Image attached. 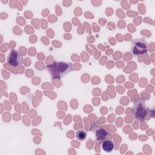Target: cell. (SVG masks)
I'll list each match as a JSON object with an SVG mask.
<instances>
[{
  "label": "cell",
  "mask_w": 155,
  "mask_h": 155,
  "mask_svg": "<svg viewBox=\"0 0 155 155\" xmlns=\"http://www.w3.org/2000/svg\"><path fill=\"white\" fill-rule=\"evenodd\" d=\"M46 69L49 71L52 79H61L70 73L72 70V64L70 62L54 61L53 64L47 65Z\"/></svg>",
  "instance_id": "cell-1"
},
{
  "label": "cell",
  "mask_w": 155,
  "mask_h": 155,
  "mask_svg": "<svg viewBox=\"0 0 155 155\" xmlns=\"http://www.w3.org/2000/svg\"><path fill=\"white\" fill-rule=\"evenodd\" d=\"M132 111L133 116L137 120L140 122L144 121L148 112L145 101L140 98L136 99L134 102Z\"/></svg>",
  "instance_id": "cell-2"
},
{
  "label": "cell",
  "mask_w": 155,
  "mask_h": 155,
  "mask_svg": "<svg viewBox=\"0 0 155 155\" xmlns=\"http://www.w3.org/2000/svg\"><path fill=\"white\" fill-rule=\"evenodd\" d=\"M148 50V44L143 38L135 39L132 44L131 51L134 56H140L145 54Z\"/></svg>",
  "instance_id": "cell-3"
},
{
  "label": "cell",
  "mask_w": 155,
  "mask_h": 155,
  "mask_svg": "<svg viewBox=\"0 0 155 155\" xmlns=\"http://www.w3.org/2000/svg\"><path fill=\"white\" fill-rule=\"evenodd\" d=\"M7 62L10 66L18 68L21 67L24 62L23 56L18 50L12 49L7 56Z\"/></svg>",
  "instance_id": "cell-4"
},
{
  "label": "cell",
  "mask_w": 155,
  "mask_h": 155,
  "mask_svg": "<svg viewBox=\"0 0 155 155\" xmlns=\"http://www.w3.org/2000/svg\"><path fill=\"white\" fill-rule=\"evenodd\" d=\"M94 135V140L96 143H101L109 136V132L104 127L98 125H94L91 130Z\"/></svg>",
  "instance_id": "cell-5"
},
{
  "label": "cell",
  "mask_w": 155,
  "mask_h": 155,
  "mask_svg": "<svg viewBox=\"0 0 155 155\" xmlns=\"http://www.w3.org/2000/svg\"><path fill=\"white\" fill-rule=\"evenodd\" d=\"M101 146L104 151L106 153H111L115 148V143L112 139L107 138L101 142Z\"/></svg>",
  "instance_id": "cell-6"
},
{
  "label": "cell",
  "mask_w": 155,
  "mask_h": 155,
  "mask_svg": "<svg viewBox=\"0 0 155 155\" xmlns=\"http://www.w3.org/2000/svg\"><path fill=\"white\" fill-rule=\"evenodd\" d=\"M86 137H87V133L83 130H78L76 133V137L79 141L84 140L86 139Z\"/></svg>",
  "instance_id": "cell-7"
}]
</instances>
